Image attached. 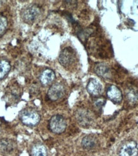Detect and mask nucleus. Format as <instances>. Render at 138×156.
Wrapping results in <instances>:
<instances>
[{"label": "nucleus", "instance_id": "nucleus-1", "mask_svg": "<svg viewBox=\"0 0 138 156\" xmlns=\"http://www.w3.org/2000/svg\"><path fill=\"white\" fill-rule=\"evenodd\" d=\"M19 119L24 125L29 127L36 126L40 122V114L34 108H27L19 113Z\"/></svg>", "mask_w": 138, "mask_h": 156}, {"label": "nucleus", "instance_id": "nucleus-2", "mask_svg": "<svg viewBox=\"0 0 138 156\" xmlns=\"http://www.w3.org/2000/svg\"><path fill=\"white\" fill-rule=\"evenodd\" d=\"M41 8L36 4H31L23 9L21 13L23 21L27 24H32L41 14Z\"/></svg>", "mask_w": 138, "mask_h": 156}, {"label": "nucleus", "instance_id": "nucleus-3", "mask_svg": "<svg viewBox=\"0 0 138 156\" xmlns=\"http://www.w3.org/2000/svg\"><path fill=\"white\" fill-rule=\"evenodd\" d=\"M49 129L55 134L63 133L67 128V122L63 116L60 115L52 116L49 120Z\"/></svg>", "mask_w": 138, "mask_h": 156}, {"label": "nucleus", "instance_id": "nucleus-4", "mask_svg": "<svg viewBox=\"0 0 138 156\" xmlns=\"http://www.w3.org/2000/svg\"><path fill=\"white\" fill-rule=\"evenodd\" d=\"M76 60V55L74 49L71 48H65L59 56V62L62 66L69 67L74 64Z\"/></svg>", "mask_w": 138, "mask_h": 156}, {"label": "nucleus", "instance_id": "nucleus-5", "mask_svg": "<svg viewBox=\"0 0 138 156\" xmlns=\"http://www.w3.org/2000/svg\"><path fill=\"white\" fill-rule=\"evenodd\" d=\"M65 93V88L62 84L55 83L50 87L48 92V97L52 101H56L62 99Z\"/></svg>", "mask_w": 138, "mask_h": 156}, {"label": "nucleus", "instance_id": "nucleus-6", "mask_svg": "<svg viewBox=\"0 0 138 156\" xmlns=\"http://www.w3.org/2000/svg\"><path fill=\"white\" fill-rule=\"evenodd\" d=\"M87 89L91 95L97 97L102 93L103 86L98 80L90 79L88 83Z\"/></svg>", "mask_w": 138, "mask_h": 156}, {"label": "nucleus", "instance_id": "nucleus-7", "mask_svg": "<svg viewBox=\"0 0 138 156\" xmlns=\"http://www.w3.org/2000/svg\"><path fill=\"white\" fill-rule=\"evenodd\" d=\"M138 148L134 141H129L124 144L120 151V156H137Z\"/></svg>", "mask_w": 138, "mask_h": 156}, {"label": "nucleus", "instance_id": "nucleus-8", "mask_svg": "<svg viewBox=\"0 0 138 156\" xmlns=\"http://www.w3.org/2000/svg\"><path fill=\"white\" fill-rule=\"evenodd\" d=\"M39 79L41 84L44 86H48L54 81L55 79V73L51 69H45L42 71Z\"/></svg>", "mask_w": 138, "mask_h": 156}, {"label": "nucleus", "instance_id": "nucleus-9", "mask_svg": "<svg viewBox=\"0 0 138 156\" xmlns=\"http://www.w3.org/2000/svg\"><path fill=\"white\" fill-rule=\"evenodd\" d=\"M107 95L108 98L115 103H120L122 100V92L115 85H111L108 88Z\"/></svg>", "mask_w": 138, "mask_h": 156}, {"label": "nucleus", "instance_id": "nucleus-10", "mask_svg": "<svg viewBox=\"0 0 138 156\" xmlns=\"http://www.w3.org/2000/svg\"><path fill=\"white\" fill-rule=\"evenodd\" d=\"M98 141L95 136L92 135H88L83 138L82 140L81 145L82 147L88 151L93 150L97 147Z\"/></svg>", "mask_w": 138, "mask_h": 156}, {"label": "nucleus", "instance_id": "nucleus-11", "mask_svg": "<svg viewBox=\"0 0 138 156\" xmlns=\"http://www.w3.org/2000/svg\"><path fill=\"white\" fill-rule=\"evenodd\" d=\"M15 143L9 139L0 140V152L2 154H10L14 151Z\"/></svg>", "mask_w": 138, "mask_h": 156}, {"label": "nucleus", "instance_id": "nucleus-12", "mask_svg": "<svg viewBox=\"0 0 138 156\" xmlns=\"http://www.w3.org/2000/svg\"><path fill=\"white\" fill-rule=\"evenodd\" d=\"M5 97H6V101L9 102V103H15L16 101H18L21 97V93L19 88L14 87V88H11L10 90H9V92L6 94Z\"/></svg>", "mask_w": 138, "mask_h": 156}, {"label": "nucleus", "instance_id": "nucleus-13", "mask_svg": "<svg viewBox=\"0 0 138 156\" xmlns=\"http://www.w3.org/2000/svg\"><path fill=\"white\" fill-rule=\"evenodd\" d=\"M95 73L100 77L106 78L110 75V69L107 65L104 63H98L95 67Z\"/></svg>", "mask_w": 138, "mask_h": 156}, {"label": "nucleus", "instance_id": "nucleus-14", "mask_svg": "<svg viewBox=\"0 0 138 156\" xmlns=\"http://www.w3.org/2000/svg\"><path fill=\"white\" fill-rule=\"evenodd\" d=\"M11 69L10 62L5 59L0 60V80H3L9 73Z\"/></svg>", "mask_w": 138, "mask_h": 156}, {"label": "nucleus", "instance_id": "nucleus-15", "mask_svg": "<svg viewBox=\"0 0 138 156\" xmlns=\"http://www.w3.org/2000/svg\"><path fill=\"white\" fill-rule=\"evenodd\" d=\"M31 156H48L46 147L42 144H37L32 147Z\"/></svg>", "mask_w": 138, "mask_h": 156}, {"label": "nucleus", "instance_id": "nucleus-16", "mask_svg": "<svg viewBox=\"0 0 138 156\" xmlns=\"http://www.w3.org/2000/svg\"><path fill=\"white\" fill-rule=\"evenodd\" d=\"M77 120L80 124L83 126L88 125V123L90 122L91 119L88 113L85 112H81L77 115Z\"/></svg>", "mask_w": 138, "mask_h": 156}, {"label": "nucleus", "instance_id": "nucleus-17", "mask_svg": "<svg viewBox=\"0 0 138 156\" xmlns=\"http://www.w3.org/2000/svg\"><path fill=\"white\" fill-rule=\"evenodd\" d=\"M8 21L6 17L0 16V35H3L7 29Z\"/></svg>", "mask_w": 138, "mask_h": 156}, {"label": "nucleus", "instance_id": "nucleus-18", "mask_svg": "<svg viewBox=\"0 0 138 156\" xmlns=\"http://www.w3.org/2000/svg\"><path fill=\"white\" fill-rule=\"evenodd\" d=\"M127 99L132 102H135L138 99V93L136 90H131L127 94Z\"/></svg>", "mask_w": 138, "mask_h": 156}, {"label": "nucleus", "instance_id": "nucleus-19", "mask_svg": "<svg viewBox=\"0 0 138 156\" xmlns=\"http://www.w3.org/2000/svg\"><path fill=\"white\" fill-rule=\"evenodd\" d=\"M0 126H1V125H0Z\"/></svg>", "mask_w": 138, "mask_h": 156}]
</instances>
